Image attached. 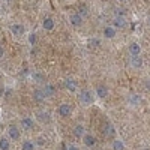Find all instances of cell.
I'll return each mask as SVG.
<instances>
[{"instance_id":"obj_16","label":"cell","mask_w":150,"mask_h":150,"mask_svg":"<svg viewBox=\"0 0 150 150\" xmlns=\"http://www.w3.org/2000/svg\"><path fill=\"white\" fill-rule=\"evenodd\" d=\"M104 36L107 39H112V38L116 36V29L114 27H105L104 29Z\"/></svg>"},{"instance_id":"obj_22","label":"cell","mask_w":150,"mask_h":150,"mask_svg":"<svg viewBox=\"0 0 150 150\" xmlns=\"http://www.w3.org/2000/svg\"><path fill=\"white\" fill-rule=\"evenodd\" d=\"M140 102H141V98L137 96V95H132V96L129 98V104H131V105H138Z\"/></svg>"},{"instance_id":"obj_34","label":"cell","mask_w":150,"mask_h":150,"mask_svg":"<svg viewBox=\"0 0 150 150\" xmlns=\"http://www.w3.org/2000/svg\"><path fill=\"white\" fill-rule=\"evenodd\" d=\"M144 150H150V149H144Z\"/></svg>"},{"instance_id":"obj_26","label":"cell","mask_w":150,"mask_h":150,"mask_svg":"<svg viewBox=\"0 0 150 150\" xmlns=\"http://www.w3.org/2000/svg\"><path fill=\"white\" fill-rule=\"evenodd\" d=\"M3 54H5V50H3L2 45H0V59H3Z\"/></svg>"},{"instance_id":"obj_27","label":"cell","mask_w":150,"mask_h":150,"mask_svg":"<svg viewBox=\"0 0 150 150\" xmlns=\"http://www.w3.org/2000/svg\"><path fill=\"white\" fill-rule=\"evenodd\" d=\"M90 44H92V45L95 44V47H96V45H99V41H98V39H93V41H90Z\"/></svg>"},{"instance_id":"obj_2","label":"cell","mask_w":150,"mask_h":150,"mask_svg":"<svg viewBox=\"0 0 150 150\" xmlns=\"http://www.w3.org/2000/svg\"><path fill=\"white\" fill-rule=\"evenodd\" d=\"M57 112H59L60 117H69V116L72 114V107H71L69 104H62V105L59 107Z\"/></svg>"},{"instance_id":"obj_6","label":"cell","mask_w":150,"mask_h":150,"mask_svg":"<svg viewBox=\"0 0 150 150\" xmlns=\"http://www.w3.org/2000/svg\"><path fill=\"white\" fill-rule=\"evenodd\" d=\"M112 26H114V29H122L126 26V18L122 17V15H117L114 20H112Z\"/></svg>"},{"instance_id":"obj_11","label":"cell","mask_w":150,"mask_h":150,"mask_svg":"<svg viewBox=\"0 0 150 150\" xmlns=\"http://www.w3.org/2000/svg\"><path fill=\"white\" fill-rule=\"evenodd\" d=\"M96 95H98L99 98H107V96H108V89H107L104 84L98 86V87H96Z\"/></svg>"},{"instance_id":"obj_19","label":"cell","mask_w":150,"mask_h":150,"mask_svg":"<svg viewBox=\"0 0 150 150\" xmlns=\"http://www.w3.org/2000/svg\"><path fill=\"white\" fill-rule=\"evenodd\" d=\"M21 150H35V143L30 140H26L21 144Z\"/></svg>"},{"instance_id":"obj_32","label":"cell","mask_w":150,"mask_h":150,"mask_svg":"<svg viewBox=\"0 0 150 150\" xmlns=\"http://www.w3.org/2000/svg\"><path fill=\"white\" fill-rule=\"evenodd\" d=\"M5 2H6V3H11V2H12V0H5Z\"/></svg>"},{"instance_id":"obj_15","label":"cell","mask_w":150,"mask_h":150,"mask_svg":"<svg viewBox=\"0 0 150 150\" xmlns=\"http://www.w3.org/2000/svg\"><path fill=\"white\" fill-rule=\"evenodd\" d=\"M131 65L134 68H141L143 66V59L140 56H132L131 57Z\"/></svg>"},{"instance_id":"obj_12","label":"cell","mask_w":150,"mask_h":150,"mask_svg":"<svg viewBox=\"0 0 150 150\" xmlns=\"http://www.w3.org/2000/svg\"><path fill=\"white\" fill-rule=\"evenodd\" d=\"M129 53L132 54V56H140L141 54V47L138 45V44H131L129 45Z\"/></svg>"},{"instance_id":"obj_29","label":"cell","mask_w":150,"mask_h":150,"mask_svg":"<svg viewBox=\"0 0 150 150\" xmlns=\"http://www.w3.org/2000/svg\"><path fill=\"white\" fill-rule=\"evenodd\" d=\"M44 143H45V141H44V140H42V138H39V140H38V144H41V146H42V144H44Z\"/></svg>"},{"instance_id":"obj_4","label":"cell","mask_w":150,"mask_h":150,"mask_svg":"<svg viewBox=\"0 0 150 150\" xmlns=\"http://www.w3.org/2000/svg\"><path fill=\"white\" fill-rule=\"evenodd\" d=\"M20 125H21V129L30 131V129H33V126H35V122H33L32 117H23L21 122H20Z\"/></svg>"},{"instance_id":"obj_1","label":"cell","mask_w":150,"mask_h":150,"mask_svg":"<svg viewBox=\"0 0 150 150\" xmlns=\"http://www.w3.org/2000/svg\"><path fill=\"white\" fill-rule=\"evenodd\" d=\"M78 99H80V102L83 104V105H90V104H93V93L92 92H89V90H83L81 93H78Z\"/></svg>"},{"instance_id":"obj_24","label":"cell","mask_w":150,"mask_h":150,"mask_svg":"<svg viewBox=\"0 0 150 150\" xmlns=\"http://www.w3.org/2000/svg\"><path fill=\"white\" fill-rule=\"evenodd\" d=\"M36 41H38V36H36V33H30L29 35V42H30V45H36Z\"/></svg>"},{"instance_id":"obj_13","label":"cell","mask_w":150,"mask_h":150,"mask_svg":"<svg viewBox=\"0 0 150 150\" xmlns=\"http://www.w3.org/2000/svg\"><path fill=\"white\" fill-rule=\"evenodd\" d=\"M74 135H75V137H78V138H81V137L86 135V129H84L83 125H77V126L74 128Z\"/></svg>"},{"instance_id":"obj_25","label":"cell","mask_w":150,"mask_h":150,"mask_svg":"<svg viewBox=\"0 0 150 150\" xmlns=\"http://www.w3.org/2000/svg\"><path fill=\"white\" fill-rule=\"evenodd\" d=\"M114 134V129H112V126L111 125H107V129H104V135L105 137H110V135H112Z\"/></svg>"},{"instance_id":"obj_5","label":"cell","mask_w":150,"mask_h":150,"mask_svg":"<svg viewBox=\"0 0 150 150\" xmlns=\"http://www.w3.org/2000/svg\"><path fill=\"white\" fill-rule=\"evenodd\" d=\"M21 137V132L17 126H9L8 128V140H18Z\"/></svg>"},{"instance_id":"obj_8","label":"cell","mask_w":150,"mask_h":150,"mask_svg":"<svg viewBox=\"0 0 150 150\" xmlns=\"http://www.w3.org/2000/svg\"><path fill=\"white\" fill-rule=\"evenodd\" d=\"M42 93H44V96H45V98L53 96V95L56 93L54 86H51V84H45V86H44V89H42Z\"/></svg>"},{"instance_id":"obj_3","label":"cell","mask_w":150,"mask_h":150,"mask_svg":"<svg viewBox=\"0 0 150 150\" xmlns=\"http://www.w3.org/2000/svg\"><path fill=\"white\" fill-rule=\"evenodd\" d=\"M24 32H26V27L21 23H15L11 26V33L14 36H21V35H24Z\"/></svg>"},{"instance_id":"obj_17","label":"cell","mask_w":150,"mask_h":150,"mask_svg":"<svg viewBox=\"0 0 150 150\" xmlns=\"http://www.w3.org/2000/svg\"><path fill=\"white\" fill-rule=\"evenodd\" d=\"M11 149V143L8 138H5V137H2L0 138V150H9Z\"/></svg>"},{"instance_id":"obj_21","label":"cell","mask_w":150,"mask_h":150,"mask_svg":"<svg viewBox=\"0 0 150 150\" xmlns=\"http://www.w3.org/2000/svg\"><path fill=\"white\" fill-rule=\"evenodd\" d=\"M32 77H33V80H35L36 83H45V77H44L42 74H38V72H35V74L32 75Z\"/></svg>"},{"instance_id":"obj_31","label":"cell","mask_w":150,"mask_h":150,"mask_svg":"<svg viewBox=\"0 0 150 150\" xmlns=\"http://www.w3.org/2000/svg\"><path fill=\"white\" fill-rule=\"evenodd\" d=\"M147 23H149V26H150V17H149V18H147Z\"/></svg>"},{"instance_id":"obj_10","label":"cell","mask_w":150,"mask_h":150,"mask_svg":"<svg viewBox=\"0 0 150 150\" xmlns=\"http://www.w3.org/2000/svg\"><path fill=\"white\" fill-rule=\"evenodd\" d=\"M36 119L39 120L41 123H48L50 120H51V119H50V114H48L47 111H39V112L36 114Z\"/></svg>"},{"instance_id":"obj_7","label":"cell","mask_w":150,"mask_h":150,"mask_svg":"<svg viewBox=\"0 0 150 150\" xmlns=\"http://www.w3.org/2000/svg\"><path fill=\"white\" fill-rule=\"evenodd\" d=\"M69 21H71V24L74 27H80L81 24H83V18L78 15V14H72L71 17H69Z\"/></svg>"},{"instance_id":"obj_14","label":"cell","mask_w":150,"mask_h":150,"mask_svg":"<svg viewBox=\"0 0 150 150\" xmlns=\"http://www.w3.org/2000/svg\"><path fill=\"white\" fill-rule=\"evenodd\" d=\"M42 27H44L45 30H53V29H54V20H53V18H45V20L42 21Z\"/></svg>"},{"instance_id":"obj_23","label":"cell","mask_w":150,"mask_h":150,"mask_svg":"<svg viewBox=\"0 0 150 150\" xmlns=\"http://www.w3.org/2000/svg\"><path fill=\"white\" fill-rule=\"evenodd\" d=\"M33 96H35V99L36 101H45V96H44V93H42V90H35V93H33Z\"/></svg>"},{"instance_id":"obj_18","label":"cell","mask_w":150,"mask_h":150,"mask_svg":"<svg viewBox=\"0 0 150 150\" xmlns=\"http://www.w3.org/2000/svg\"><path fill=\"white\" fill-rule=\"evenodd\" d=\"M65 86H66V89L69 92H75V90H77V83H75L74 80H66L65 81Z\"/></svg>"},{"instance_id":"obj_9","label":"cell","mask_w":150,"mask_h":150,"mask_svg":"<svg viewBox=\"0 0 150 150\" xmlns=\"http://www.w3.org/2000/svg\"><path fill=\"white\" fill-rule=\"evenodd\" d=\"M83 140H84V144L87 146V147H93L95 144H96V138L93 135H90V134H86L84 137H83Z\"/></svg>"},{"instance_id":"obj_33","label":"cell","mask_w":150,"mask_h":150,"mask_svg":"<svg viewBox=\"0 0 150 150\" xmlns=\"http://www.w3.org/2000/svg\"><path fill=\"white\" fill-rule=\"evenodd\" d=\"M119 2H125V0H119Z\"/></svg>"},{"instance_id":"obj_20","label":"cell","mask_w":150,"mask_h":150,"mask_svg":"<svg viewBox=\"0 0 150 150\" xmlns=\"http://www.w3.org/2000/svg\"><path fill=\"white\" fill-rule=\"evenodd\" d=\"M112 150H125V144L120 140H114L112 141Z\"/></svg>"},{"instance_id":"obj_30","label":"cell","mask_w":150,"mask_h":150,"mask_svg":"<svg viewBox=\"0 0 150 150\" xmlns=\"http://www.w3.org/2000/svg\"><path fill=\"white\" fill-rule=\"evenodd\" d=\"M146 87H147V89H150V80L146 81Z\"/></svg>"},{"instance_id":"obj_28","label":"cell","mask_w":150,"mask_h":150,"mask_svg":"<svg viewBox=\"0 0 150 150\" xmlns=\"http://www.w3.org/2000/svg\"><path fill=\"white\" fill-rule=\"evenodd\" d=\"M66 150H78V147H75V146H69Z\"/></svg>"}]
</instances>
